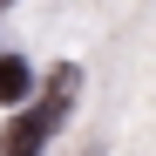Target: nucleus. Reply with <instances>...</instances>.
I'll use <instances>...</instances> for the list:
<instances>
[{
	"mask_svg": "<svg viewBox=\"0 0 156 156\" xmlns=\"http://www.w3.org/2000/svg\"><path fill=\"white\" fill-rule=\"evenodd\" d=\"M75 88H82V75L75 68H55V82H48V95L34 102L27 115H14L7 129H0V156H34L48 136L61 129V115H68V102H75Z\"/></svg>",
	"mask_w": 156,
	"mask_h": 156,
	"instance_id": "f257e3e1",
	"label": "nucleus"
},
{
	"mask_svg": "<svg viewBox=\"0 0 156 156\" xmlns=\"http://www.w3.org/2000/svg\"><path fill=\"white\" fill-rule=\"evenodd\" d=\"M27 88H34V68L20 55H0V102H20Z\"/></svg>",
	"mask_w": 156,
	"mask_h": 156,
	"instance_id": "f03ea898",
	"label": "nucleus"
},
{
	"mask_svg": "<svg viewBox=\"0 0 156 156\" xmlns=\"http://www.w3.org/2000/svg\"><path fill=\"white\" fill-rule=\"evenodd\" d=\"M0 7H7V0H0Z\"/></svg>",
	"mask_w": 156,
	"mask_h": 156,
	"instance_id": "7ed1b4c3",
	"label": "nucleus"
}]
</instances>
